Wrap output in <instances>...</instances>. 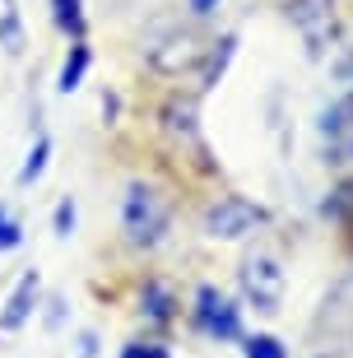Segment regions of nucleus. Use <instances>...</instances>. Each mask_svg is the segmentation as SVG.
I'll use <instances>...</instances> for the list:
<instances>
[{
    "instance_id": "nucleus-16",
    "label": "nucleus",
    "mask_w": 353,
    "mask_h": 358,
    "mask_svg": "<svg viewBox=\"0 0 353 358\" xmlns=\"http://www.w3.org/2000/svg\"><path fill=\"white\" fill-rule=\"evenodd\" d=\"M24 242V228H19V219L10 214V205H0V252H14Z\"/></svg>"
},
{
    "instance_id": "nucleus-6",
    "label": "nucleus",
    "mask_w": 353,
    "mask_h": 358,
    "mask_svg": "<svg viewBox=\"0 0 353 358\" xmlns=\"http://www.w3.org/2000/svg\"><path fill=\"white\" fill-rule=\"evenodd\" d=\"M200 38H191V33H177V38L168 42V47H158L149 61H154V70H163V75H182V70H191L200 61Z\"/></svg>"
},
{
    "instance_id": "nucleus-7",
    "label": "nucleus",
    "mask_w": 353,
    "mask_h": 358,
    "mask_svg": "<svg viewBox=\"0 0 353 358\" xmlns=\"http://www.w3.org/2000/svg\"><path fill=\"white\" fill-rule=\"evenodd\" d=\"M284 14L293 19V24L307 33V38H316L321 28H330V14H335V0H288Z\"/></svg>"
},
{
    "instance_id": "nucleus-2",
    "label": "nucleus",
    "mask_w": 353,
    "mask_h": 358,
    "mask_svg": "<svg viewBox=\"0 0 353 358\" xmlns=\"http://www.w3.org/2000/svg\"><path fill=\"white\" fill-rule=\"evenodd\" d=\"M265 219H270V210H261L256 200H247V196H219L210 210H205L200 228H205V238H214V242H237V238H247V233H256Z\"/></svg>"
},
{
    "instance_id": "nucleus-10",
    "label": "nucleus",
    "mask_w": 353,
    "mask_h": 358,
    "mask_svg": "<svg viewBox=\"0 0 353 358\" xmlns=\"http://www.w3.org/2000/svg\"><path fill=\"white\" fill-rule=\"evenodd\" d=\"M93 52H89V42H75L66 56V66H61V93H75L79 84H84V70H89Z\"/></svg>"
},
{
    "instance_id": "nucleus-5",
    "label": "nucleus",
    "mask_w": 353,
    "mask_h": 358,
    "mask_svg": "<svg viewBox=\"0 0 353 358\" xmlns=\"http://www.w3.org/2000/svg\"><path fill=\"white\" fill-rule=\"evenodd\" d=\"M38 289H42V275L38 270H28L19 284H14L10 303H5V312H0V331H19L28 317H33V303H38Z\"/></svg>"
},
{
    "instance_id": "nucleus-14",
    "label": "nucleus",
    "mask_w": 353,
    "mask_h": 358,
    "mask_svg": "<svg viewBox=\"0 0 353 358\" xmlns=\"http://www.w3.org/2000/svg\"><path fill=\"white\" fill-rule=\"evenodd\" d=\"M144 312H149L154 321H168L172 317V293L163 289L158 279H154V284H144Z\"/></svg>"
},
{
    "instance_id": "nucleus-15",
    "label": "nucleus",
    "mask_w": 353,
    "mask_h": 358,
    "mask_svg": "<svg viewBox=\"0 0 353 358\" xmlns=\"http://www.w3.org/2000/svg\"><path fill=\"white\" fill-rule=\"evenodd\" d=\"M233 47H237V38L228 33V38L214 47V56H210V70H205V89H214V84L223 80V70H228V61H233Z\"/></svg>"
},
{
    "instance_id": "nucleus-17",
    "label": "nucleus",
    "mask_w": 353,
    "mask_h": 358,
    "mask_svg": "<svg viewBox=\"0 0 353 358\" xmlns=\"http://www.w3.org/2000/svg\"><path fill=\"white\" fill-rule=\"evenodd\" d=\"M247 358H288V349L279 345L275 335H251L247 340Z\"/></svg>"
},
{
    "instance_id": "nucleus-12",
    "label": "nucleus",
    "mask_w": 353,
    "mask_h": 358,
    "mask_svg": "<svg viewBox=\"0 0 353 358\" xmlns=\"http://www.w3.org/2000/svg\"><path fill=\"white\" fill-rule=\"evenodd\" d=\"M321 214H326V219H353V177H344V182L321 200Z\"/></svg>"
},
{
    "instance_id": "nucleus-13",
    "label": "nucleus",
    "mask_w": 353,
    "mask_h": 358,
    "mask_svg": "<svg viewBox=\"0 0 353 358\" xmlns=\"http://www.w3.org/2000/svg\"><path fill=\"white\" fill-rule=\"evenodd\" d=\"M47 159H52V140L42 135L38 145L28 149V163H24V168H19V186H33V182H38V177L47 173Z\"/></svg>"
},
{
    "instance_id": "nucleus-19",
    "label": "nucleus",
    "mask_w": 353,
    "mask_h": 358,
    "mask_svg": "<svg viewBox=\"0 0 353 358\" xmlns=\"http://www.w3.org/2000/svg\"><path fill=\"white\" fill-rule=\"evenodd\" d=\"M121 358H172L163 345H126L121 349Z\"/></svg>"
},
{
    "instance_id": "nucleus-22",
    "label": "nucleus",
    "mask_w": 353,
    "mask_h": 358,
    "mask_svg": "<svg viewBox=\"0 0 353 358\" xmlns=\"http://www.w3.org/2000/svg\"><path fill=\"white\" fill-rule=\"evenodd\" d=\"M316 358H335V354H316Z\"/></svg>"
},
{
    "instance_id": "nucleus-21",
    "label": "nucleus",
    "mask_w": 353,
    "mask_h": 358,
    "mask_svg": "<svg viewBox=\"0 0 353 358\" xmlns=\"http://www.w3.org/2000/svg\"><path fill=\"white\" fill-rule=\"evenodd\" d=\"M219 10V0H191V14H214Z\"/></svg>"
},
{
    "instance_id": "nucleus-9",
    "label": "nucleus",
    "mask_w": 353,
    "mask_h": 358,
    "mask_svg": "<svg viewBox=\"0 0 353 358\" xmlns=\"http://www.w3.org/2000/svg\"><path fill=\"white\" fill-rule=\"evenodd\" d=\"M0 47L10 56L24 52V19H19V5L14 0H0Z\"/></svg>"
},
{
    "instance_id": "nucleus-8",
    "label": "nucleus",
    "mask_w": 353,
    "mask_h": 358,
    "mask_svg": "<svg viewBox=\"0 0 353 358\" xmlns=\"http://www.w3.org/2000/svg\"><path fill=\"white\" fill-rule=\"evenodd\" d=\"M321 131H326L330 140H344V135H353V93H344L340 103H330L326 112H321Z\"/></svg>"
},
{
    "instance_id": "nucleus-1",
    "label": "nucleus",
    "mask_w": 353,
    "mask_h": 358,
    "mask_svg": "<svg viewBox=\"0 0 353 358\" xmlns=\"http://www.w3.org/2000/svg\"><path fill=\"white\" fill-rule=\"evenodd\" d=\"M121 228H126V238H131L135 247H154V242H163V233H168V205H163V196H158L154 186H144V182L126 186V200H121Z\"/></svg>"
},
{
    "instance_id": "nucleus-4",
    "label": "nucleus",
    "mask_w": 353,
    "mask_h": 358,
    "mask_svg": "<svg viewBox=\"0 0 353 358\" xmlns=\"http://www.w3.org/2000/svg\"><path fill=\"white\" fill-rule=\"evenodd\" d=\"M196 326L205 335H214L219 345L242 340V307L228 303L214 284H200V293H196Z\"/></svg>"
},
{
    "instance_id": "nucleus-11",
    "label": "nucleus",
    "mask_w": 353,
    "mask_h": 358,
    "mask_svg": "<svg viewBox=\"0 0 353 358\" xmlns=\"http://www.w3.org/2000/svg\"><path fill=\"white\" fill-rule=\"evenodd\" d=\"M52 19L75 42H84V0H52Z\"/></svg>"
},
{
    "instance_id": "nucleus-20",
    "label": "nucleus",
    "mask_w": 353,
    "mask_h": 358,
    "mask_svg": "<svg viewBox=\"0 0 353 358\" xmlns=\"http://www.w3.org/2000/svg\"><path fill=\"white\" fill-rule=\"evenodd\" d=\"M326 163H353V135H344V140H335V145H330Z\"/></svg>"
},
{
    "instance_id": "nucleus-18",
    "label": "nucleus",
    "mask_w": 353,
    "mask_h": 358,
    "mask_svg": "<svg viewBox=\"0 0 353 358\" xmlns=\"http://www.w3.org/2000/svg\"><path fill=\"white\" fill-rule=\"evenodd\" d=\"M75 219H79V210H75V200H61V205H56V214H52V224H56V238H70V233H75Z\"/></svg>"
},
{
    "instance_id": "nucleus-3",
    "label": "nucleus",
    "mask_w": 353,
    "mask_h": 358,
    "mask_svg": "<svg viewBox=\"0 0 353 358\" xmlns=\"http://www.w3.org/2000/svg\"><path fill=\"white\" fill-rule=\"evenodd\" d=\"M284 284V266L270 252H256L242 261V293H247V303H256V312H279Z\"/></svg>"
}]
</instances>
